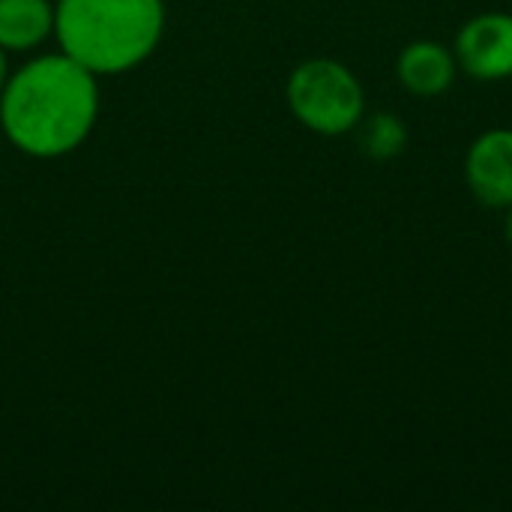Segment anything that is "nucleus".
<instances>
[{
	"label": "nucleus",
	"instance_id": "obj_1",
	"mask_svg": "<svg viewBox=\"0 0 512 512\" xmlns=\"http://www.w3.org/2000/svg\"><path fill=\"white\" fill-rule=\"evenodd\" d=\"M99 93L93 72L72 57H39L3 90L0 117L9 141L30 156L75 150L96 120Z\"/></svg>",
	"mask_w": 512,
	"mask_h": 512
},
{
	"label": "nucleus",
	"instance_id": "obj_2",
	"mask_svg": "<svg viewBox=\"0 0 512 512\" xmlns=\"http://www.w3.org/2000/svg\"><path fill=\"white\" fill-rule=\"evenodd\" d=\"M54 27L66 57L90 72H126L147 60L165 27L162 0H60Z\"/></svg>",
	"mask_w": 512,
	"mask_h": 512
},
{
	"label": "nucleus",
	"instance_id": "obj_3",
	"mask_svg": "<svg viewBox=\"0 0 512 512\" xmlns=\"http://www.w3.org/2000/svg\"><path fill=\"white\" fill-rule=\"evenodd\" d=\"M288 105L300 123L321 135H342L363 117V87L336 60L318 57L294 69Z\"/></svg>",
	"mask_w": 512,
	"mask_h": 512
},
{
	"label": "nucleus",
	"instance_id": "obj_4",
	"mask_svg": "<svg viewBox=\"0 0 512 512\" xmlns=\"http://www.w3.org/2000/svg\"><path fill=\"white\" fill-rule=\"evenodd\" d=\"M459 63L480 81L512 75V15L489 12L468 21L456 39Z\"/></svg>",
	"mask_w": 512,
	"mask_h": 512
},
{
	"label": "nucleus",
	"instance_id": "obj_5",
	"mask_svg": "<svg viewBox=\"0 0 512 512\" xmlns=\"http://www.w3.org/2000/svg\"><path fill=\"white\" fill-rule=\"evenodd\" d=\"M468 186L489 207L512 204V129L480 135L468 153Z\"/></svg>",
	"mask_w": 512,
	"mask_h": 512
},
{
	"label": "nucleus",
	"instance_id": "obj_6",
	"mask_svg": "<svg viewBox=\"0 0 512 512\" xmlns=\"http://www.w3.org/2000/svg\"><path fill=\"white\" fill-rule=\"evenodd\" d=\"M456 63L438 42H414L399 57V81L417 96H438L453 84Z\"/></svg>",
	"mask_w": 512,
	"mask_h": 512
},
{
	"label": "nucleus",
	"instance_id": "obj_7",
	"mask_svg": "<svg viewBox=\"0 0 512 512\" xmlns=\"http://www.w3.org/2000/svg\"><path fill=\"white\" fill-rule=\"evenodd\" d=\"M54 27L48 0H0V48H33Z\"/></svg>",
	"mask_w": 512,
	"mask_h": 512
},
{
	"label": "nucleus",
	"instance_id": "obj_8",
	"mask_svg": "<svg viewBox=\"0 0 512 512\" xmlns=\"http://www.w3.org/2000/svg\"><path fill=\"white\" fill-rule=\"evenodd\" d=\"M408 147V129L396 114H375L372 120H366L363 132H360V150L375 159V162H387L402 156Z\"/></svg>",
	"mask_w": 512,
	"mask_h": 512
},
{
	"label": "nucleus",
	"instance_id": "obj_9",
	"mask_svg": "<svg viewBox=\"0 0 512 512\" xmlns=\"http://www.w3.org/2000/svg\"><path fill=\"white\" fill-rule=\"evenodd\" d=\"M504 234H507V243L512 246V204H510V213H507V225H504Z\"/></svg>",
	"mask_w": 512,
	"mask_h": 512
},
{
	"label": "nucleus",
	"instance_id": "obj_10",
	"mask_svg": "<svg viewBox=\"0 0 512 512\" xmlns=\"http://www.w3.org/2000/svg\"><path fill=\"white\" fill-rule=\"evenodd\" d=\"M3 75H6V63H3V48H0V90H3Z\"/></svg>",
	"mask_w": 512,
	"mask_h": 512
}]
</instances>
